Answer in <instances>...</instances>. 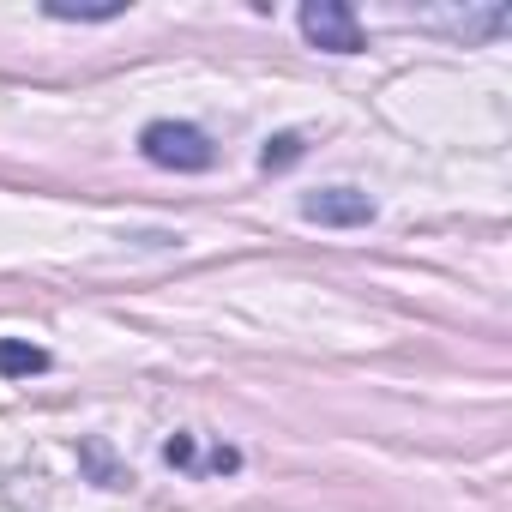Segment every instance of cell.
Wrapping results in <instances>:
<instances>
[{
    "label": "cell",
    "mask_w": 512,
    "mask_h": 512,
    "mask_svg": "<svg viewBox=\"0 0 512 512\" xmlns=\"http://www.w3.org/2000/svg\"><path fill=\"white\" fill-rule=\"evenodd\" d=\"M139 151H145L157 169H175V175H205V169L217 163V145H211L193 121H145Z\"/></svg>",
    "instance_id": "cell-1"
},
{
    "label": "cell",
    "mask_w": 512,
    "mask_h": 512,
    "mask_svg": "<svg viewBox=\"0 0 512 512\" xmlns=\"http://www.w3.org/2000/svg\"><path fill=\"white\" fill-rule=\"evenodd\" d=\"M296 25H302V37H308L314 49H326V55H356V49H362V19L344 7V0H308V7L296 13Z\"/></svg>",
    "instance_id": "cell-2"
},
{
    "label": "cell",
    "mask_w": 512,
    "mask_h": 512,
    "mask_svg": "<svg viewBox=\"0 0 512 512\" xmlns=\"http://www.w3.org/2000/svg\"><path fill=\"white\" fill-rule=\"evenodd\" d=\"M302 217L326 223V229H362V223H374V199L362 187H320L302 199Z\"/></svg>",
    "instance_id": "cell-3"
},
{
    "label": "cell",
    "mask_w": 512,
    "mask_h": 512,
    "mask_svg": "<svg viewBox=\"0 0 512 512\" xmlns=\"http://www.w3.org/2000/svg\"><path fill=\"white\" fill-rule=\"evenodd\" d=\"M49 368V350L31 338H0V380H31Z\"/></svg>",
    "instance_id": "cell-4"
},
{
    "label": "cell",
    "mask_w": 512,
    "mask_h": 512,
    "mask_svg": "<svg viewBox=\"0 0 512 512\" xmlns=\"http://www.w3.org/2000/svg\"><path fill=\"white\" fill-rule=\"evenodd\" d=\"M49 19H67V25H109V19H127V0H103V7H79V0H43Z\"/></svg>",
    "instance_id": "cell-5"
},
{
    "label": "cell",
    "mask_w": 512,
    "mask_h": 512,
    "mask_svg": "<svg viewBox=\"0 0 512 512\" xmlns=\"http://www.w3.org/2000/svg\"><path fill=\"white\" fill-rule=\"evenodd\" d=\"M302 133H278V139H266V151H260V163L266 169H290V163H302Z\"/></svg>",
    "instance_id": "cell-6"
},
{
    "label": "cell",
    "mask_w": 512,
    "mask_h": 512,
    "mask_svg": "<svg viewBox=\"0 0 512 512\" xmlns=\"http://www.w3.org/2000/svg\"><path fill=\"white\" fill-rule=\"evenodd\" d=\"M163 458H169L175 470H199V446H193V434H175V440H163Z\"/></svg>",
    "instance_id": "cell-7"
}]
</instances>
